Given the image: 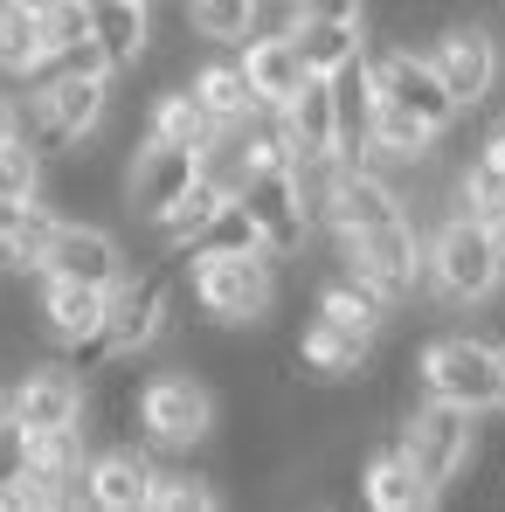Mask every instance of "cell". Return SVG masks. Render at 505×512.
<instances>
[{
    "instance_id": "6da1fadb",
    "label": "cell",
    "mask_w": 505,
    "mask_h": 512,
    "mask_svg": "<svg viewBox=\"0 0 505 512\" xmlns=\"http://www.w3.org/2000/svg\"><path fill=\"white\" fill-rule=\"evenodd\" d=\"M180 277H187V291H194V305L215 333L263 326L270 305H277V256L270 250H201L187 256Z\"/></svg>"
},
{
    "instance_id": "7a4b0ae2",
    "label": "cell",
    "mask_w": 505,
    "mask_h": 512,
    "mask_svg": "<svg viewBox=\"0 0 505 512\" xmlns=\"http://www.w3.org/2000/svg\"><path fill=\"white\" fill-rule=\"evenodd\" d=\"M422 284H429L443 305H485V298L499 291V236H492L478 215L450 208V215L422 236Z\"/></svg>"
},
{
    "instance_id": "3957f363",
    "label": "cell",
    "mask_w": 505,
    "mask_h": 512,
    "mask_svg": "<svg viewBox=\"0 0 505 512\" xmlns=\"http://www.w3.org/2000/svg\"><path fill=\"white\" fill-rule=\"evenodd\" d=\"M395 443H402V457L422 471V485L443 499V492L471 471V457H478V416H471V409H457V402L422 395L416 409L402 416Z\"/></svg>"
},
{
    "instance_id": "277c9868",
    "label": "cell",
    "mask_w": 505,
    "mask_h": 512,
    "mask_svg": "<svg viewBox=\"0 0 505 512\" xmlns=\"http://www.w3.org/2000/svg\"><path fill=\"white\" fill-rule=\"evenodd\" d=\"M416 381H422V395H436V402H457L471 416H492L499 409V340L436 333L416 353Z\"/></svg>"
},
{
    "instance_id": "5b68a950",
    "label": "cell",
    "mask_w": 505,
    "mask_h": 512,
    "mask_svg": "<svg viewBox=\"0 0 505 512\" xmlns=\"http://www.w3.org/2000/svg\"><path fill=\"white\" fill-rule=\"evenodd\" d=\"M333 243H339V263H346L353 277L381 284L395 305L422 284V222L409 208H395V215H381V222H367V229H346Z\"/></svg>"
},
{
    "instance_id": "8992f818",
    "label": "cell",
    "mask_w": 505,
    "mask_h": 512,
    "mask_svg": "<svg viewBox=\"0 0 505 512\" xmlns=\"http://www.w3.org/2000/svg\"><path fill=\"white\" fill-rule=\"evenodd\" d=\"M132 423L153 450H201L215 436V388L201 374H153L139 381Z\"/></svg>"
},
{
    "instance_id": "52a82bcc",
    "label": "cell",
    "mask_w": 505,
    "mask_h": 512,
    "mask_svg": "<svg viewBox=\"0 0 505 512\" xmlns=\"http://www.w3.org/2000/svg\"><path fill=\"white\" fill-rule=\"evenodd\" d=\"M173 333V263L153 270H125L104 298V346L118 360H139Z\"/></svg>"
},
{
    "instance_id": "ba28073f",
    "label": "cell",
    "mask_w": 505,
    "mask_h": 512,
    "mask_svg": "<svg viewBox=\"0 0 505 512\" xmlns=\"http://www.w3.org/2000/svg\"><path fill=\"white\" fill-rule=\"evenodd\" d=\"M422 56H429V70L443 77V90L457 97V111H478V104L499 90V35H492V21H478V14H443Z\"/></svg>"
},
{
    "instance_id": "9c48e42d",
    "label": "cell",
    "mask_w": 505,
    "mask_h": 512,
    "mask_svg": "<svg viewBox=\"0 0 505 512\" xmlns=\"http://www.w3.org/2000/svg\"><path fill=\"white\" fill-rule=\"evenodd\" d=\"M194 180H201V146H173V139H153V132H146V139L132 146L125 173H118V201H125L132 222L153 229Z\"/></svg>"
},
{
    "instance_id": "30bf717a",
    "label": "cell",
    "mask_w": 505,
    "mask_h": 512,
    "mask_svg": "<svg viewBox=\"0 0 505 512\" xmlns=\"http://www.w3.org/2000/svg\"><path fill=\"white\" fill-rule=\"evenodd\" d=\"M367 77H374V97H381V104H395V111L422 118L429 132H450V125L464 118V111H457V97L443 90V77L429 70V56L409 49V42L367 49Z\"/></svg>"
},
{
    "instance_id": "8fae6325",
    "label": "cell",
    "mask_w": 505,
    "mask_h": 512,
    "mask_svg": "<svg viewBox=\"0 0 505 512\" xmlns=\"http://www.w3.org/2000/svg\"><path fill=\"white\" fill-rule=\"evenodd\" d=\"M236 201L250 208L256 236H263V250L270 256H305L312 243V208H305V187H298V173L291 167H256L243 187H236Z\"/></svg>"
},
{
    "instance_id": "7c38bea8",
    "label": "cell",
    "mask_w": 505,
    "mask_h": 512,
    "mask_svg": "<svg viewBox=\"0 0 505 512\" xmlns=\"http://www.w3.org/2000/svg\"><path fill=\"white\" fill-rule=\"evenodd\" d=\"M84 374L70 360H28L7 388V423L21 429H56V423H84Z\"/></svg>"
},
{
    "instance_id": "4fadbf2b",
    "label": "cell",
    "mask_w": 505,
    "mask_h": 512,
    "mask_svg": "<svg viewBox=\"0 0 505 512\" xmlns=\"http://www.w3.org/2000/svg\"><path fill=\"white\" fill-rule=\"evenodd\" d=\"M374 346L367 333H353V326H333V319H305L298 326V340H291V360H298V374L312 381V388H353V381H367L374 374Z\"/></svg>"
},
{
    "instance_id": "5bb4252c",
    "label": "cell",
    "mask_w": 505,
    "mask_h": 512,
    "mask_svg": "<svg viewBox=\"0 0 505 512\" xmlns=\"http://www.w3.org/2000/svg\"><path fill=\"white\" fill-rule=\"evenodd\" d=\"M35 277H70V284H104V291H111V284L125 277V243H118L104 222H70V215H56Z\"/></svg>"
},
{
    "instance_id": "9a60e30c",
    "label": "cell",
    "mask_w": 505,
    "mask_h": 512,
    "mask_svg": "<svg viewBox=\"0 0 505 512\" xmlns=\"http://www.w3.org/2000/svg\"><path fill=\"white\" fill-rule=\"evenodd\" d=\"M146 492H153V450L111 436V443H90L84 457V506L97 512H146Z\"/></svg>"
},
{
    "instance_id": "2e32d148",
    "label": "cell",
    "mask_w": 505,
    "mask_h": 512,
    "mask_svg": "<svg viewBox=\"0 0 505 512\" xmlns=\"http://www.w3.org/2000/svg\"><path fill=\"white\" fill-rule=\"evenodd\" d=\"M277 125H284L291 167L339 160V111H333V84H326V77H305V84H298V97L277 111Z\"/></svg>"
},
{
    "instance_id": "e0dca14e",
    "label": "cell",
    "mask_w": 505,
    "mask_h": 512,
    "mask_svg": "<svg viewBox=\"0 0 505 512\" xmlns=\"http://www.w3.org/2000/svg\"><path fill=\"white\" fill-rule=\"evenodd\" d=\"M236 63H243L250 97L263 104V111H284V104L298 97V84L312 77V70H305V56H298V42H291L284 28H263V35H250Z\"/></svg>"
},
{
    "instance_id": "ac0fdd59",
    "label": "cell",
    "mask_w": 505,
    "mask_h": 512,
    "mask_svg": "<svg viewBox=\"0 0 505 512\" xmlns=\"http://www.w3.org/2000/svg\"><path fill=\"white\" fill-rule=\"evenodd\" d=\"M84 7H90V42L104 49L111 77L139 70L153 49V0H84Z\"/></svg>"
},
{
    "instance_id": "d6986e66",
    "label": "cell",
    "mask_w": 505,
    "mask_h": 512,
    "mask_svg": "<svg viewBox=\"0 0 505 512\" xmlns=\"http://www.w3.org/2000/svg\"><path fill=\"white\" fill-rule=\"evenodd\" d=\"M104 284H70V277H42V291H35V326L49 333L56 346H77L90 340L97 326H104Z\"/></svg>"
},
{
    "instance_id": "ffe728a7",
    "label": "cell",
    "mask_w": 505,
    "mask_h": 512,
    "mask_svg": "<svg viewBox=\"0 0 505 512\" xmlns=\"http://www.w3.org/2000/svg\"><path fill=\"white\" fill-rule=\"evenodd\" d=\"M319 319H333V326H353V333H367V340H381L388 326H395V298L381 291V284H367V277H353L346 263H339V277L319 284Z\"/></svg>"
},
{
    "instance_id": "44dd1931",
    "label": "cell",
    "mask_w": 505,
    "mask_h": 512,
    "mask_svg": "<svg viewBox=\"0 0 505 512\" xmlns=\"http://www.w3.org/2000/svg\"><path fill=\"white\" fill-rule=\"evenodd\" d=\"M360 499L374 512H422L436 506V492L422 485V471L402 457V443H381L367 464H360Z\"/></svg>"
},
{
    "instance_id": "7402d4cb",
    "label": "cell",
    "mask_w": 505,
    "mask_h": 512,
    "mask_svg": "<svg viewBox=\"0 0 505 512\" xmlns=\"http://www.w3.org/2000/svg\"><path fill=\"white\" fill-rule=\"evenodd\" d=\"M291 42H298V56H305L312 77H333L339 63H353V56L367 49V21H319V14H298V21H291Z\"/></svg>"
},
{
    "instance_id": "603a6c76",
    "label": "cell",
    "mask_w": 505,
    "mask_h": 512,
    "mask_svg": "<svg viewBox=\"0 0 505 512\" xmlns=\"http://www.w3.org/2000/svg\"><path fill=\"white\" fill-rule=\"evenodd\" d=\"M42 63H49L42 14H35L28 0H0V77L28 84V77H42Z\"/></svg>"
},
{
    "instance_id": "cb8c5ba5",
    "label": "cell",
    "mask_w": 505,
    "mask_h": 512,
    "mask_svg": "<svg viewBox=\"0 0 505 512\" xmlns=\"http://www.w3.org/2000/svg\"><path fill=\"white\" fill-rule=\"evenodd\" d=\"M187 90L201 97V111H208L215 125H236V118L263 111V104L250 97V77H243V63H236V56H208V63L187 77Z\"/></svg>"
},
{
    "instance_id": "d4e9b609",
    "label": "cell",
    "mask_w": 505,
    "mask_h": 512,
    "mask_svg": "<svg viewBox=\"0 0 505 512\" xmlns=\"http://www.w3.org/2000/svg\"><path fill=\"white\" fill-rule=\"evenodd\" d=\"M146 132L153 139H173V146H208L215 139V118L201 111V97L187 84H160L153 104H146Z\"/></svg>"
},
{
    "instance_id": "484cf974",
    "label": "cell",
    "mask_w": 505,
    "mask_h": 512,
    "mask_svg": "<svg viewBox=\"0 0 505 512\" xmlns=\"http://www.w3.org/2000/svg\"><path fill=\"white\" fill-rule=\"evenodd\" d=\"M187 35L208 49H243L256 35V0H180Z\"/></svg>"
},
{
    "instance_id": "4316f807",
    "label": "cell",
    "mask_w": 505,
    "mask_h": 512,
    "mask_svg": "<svg viewBox=\"0 0 505 512\" xmlns=\"http://www.w3.org/2000/svg\"><path fill=\"white\" fill-rule=\"evenodd\" d=\"M222 201H229V187L201 173V180H194V187H187V194L173 201L167 215L153 222V236H160V243H167V250L180 256V250H187V243H194V236H201V229H208V222H215V208H222Z\"/></svg>"
},
{
    "instance_id": "83f0119b",
    "label": "cell",
    "mask_w": 505,
    "mask_h": 512,
    "mask_svg": "<svg viewBox=\"0 0 505 512\" xmlns=\"http://www.w3.org/2000/svg\"><path fill=\"white\" fill-rule=\"evenodd\" d=\"M450 201H457L464 215H478L485 229H499L505 222V167L485 160V153H471V160L457 167V180H450Z\"/></svg>"
},
{
    "instance_id": "f1b7e54d",
    "label": "cell",
    "mask_w": 505,
    "mask_h": 512,
    "mask_svg": "<svg viewBox=\"0 0 505 512\" xmlns=\"http://www.w3.org/2000/svg\"><path fill=\"white\" fill-rule=\"evenodd\" d=\"M222 492L208 471L194 464H153V492H146V512H215Z\"/></svg>"
},
{
    "instance_id": "f546056e",
    "label": "cell",
    "mask_w": 505,
    "mask_h": 512,
    "mask_svg": "<svg viewBox=\"0 0 505 512\" xmlns=\"http://www.w3.org/2000/svg\"><path fill=\"white\" fill-rule=\"evenodd\" d=\"M42 173H49V160L21 132L0 139V201H42Z\"/></svg>"
},
{
    "instance_id": "4dcf8cb0",
    "label": "cell",
    "mask_w": 505,
    "mask_h": 512,
    "mask_svg": "<svg viewBox=\"0 0 505 512\" xmlns=\"http://www.w3.org/2000/svg\"><path fill=\"white\" fill-rule=\"evenodd\" d=\"M201 250H263V236H256L250 208H243L236 194L215 208V222H208V229H201V236H194V243H187L180 256H201Z\"/></svg>"
},
{
    "instance_id": "1f68e13d",
    "label": "cell",
    "mask_w": 505,
    "mask_h": 512,
    "mask_svg": "<svg viewBox=\"0 0 505 512\" xmlns=\"http://www.w3.org/2000/svg\"><path fill=\"white\" fill-rule=\"evenodd\" d=\"M84 35H90V7H84V0H56V7L42 14V42H49V56L70 49V42H84Z\"/></svg>"
},
{
    "instance_id": "d6a6232c",
    "label": "cell",
    "mask_w": 505,
    "mask_h": 512,
    "mask_svg": "<svg viewBox=\"0 0 505 512\" xmlns=\"http://www.w3.org/2000/svg\"><path fill=\"white\" fill-rule=\"evenodd\" d=\"M478 153H485V160H499V167H505V118H492V132H485V146H478Z\"/></svg>"
},
{
    "instance_id": "836d02e7",
    "label": "cell",
    "mask_w": 505,
    "mask_h": 512,
    "mask_svg": "<svg viewBox=\"0 0 505 512\" xmlns=\"http://www.w3.org/2000/svg\"><path fill=\"white\" fill-rule=\"evenodd\" d=\"M21 208H28V201H0V243L14 236V222H21Z\"/></svg>"
},
{
    "instance_id": "e575fe53",
    "label": "cell",
    "mask_w": 505,
    "mask_h": 512,
    "mask_svg": "<svg viewBox=\"0 0 505 512\" xmlns=\"http://www.w3.org/2000/svg\"><path fill=\"white\" fill-rule=\"evenodd\" d=\"M0 139H14V104L0 97Z\"/></svg>"
},
{
    "instance_id": "d590c367",
    "label": "cell",
    "mask_w": 505,
    "mask_h": 512,
    "mask_svg": "<svg viewBox=\"0 0 505 512\" xmlns=\"http://www.w3.org/2000/svg\"><path fill=\"white\" fill-rule=\"evenodd\" d=\"M492 236H499V284H505V222H499V229H492Z\"/></svg>"
},
{
    "instance_id": "8d00e7d4",
    "label": "cell",
    "mask_w": 505,
    "mask_h": 512,
    "mask_svg": "<svg viewBox=\"0 0 505 512\" xmlns=\"http://www.w3.org/2000/svg\"><path fill=\"white\" fill-rule=\"evenodd\" d=\"M499 409H505V340H499Z\"/></svg>"
},
{
    "instance_id": "74e56055",
    "label": "cell",
    "mask_w": 505,
    "mask_h": 512,
    "mask_svg": "<svg viewBox=\"0 0 505 512\" xmlns=\"http://www.w3.org/2000/svg\"><path fill=\"white\" fill-rule=\"evenodd\" d=\"M28 7H35V14H49V7H56V0H28Z\"/></svg>"
}]
</instances>
